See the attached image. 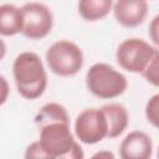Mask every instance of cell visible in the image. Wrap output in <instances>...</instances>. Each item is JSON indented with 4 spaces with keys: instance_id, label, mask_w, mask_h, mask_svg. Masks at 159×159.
Masks as SVG:
<instances>
[{
    "instance_id": "1",
    "label": "cell",
    "mask_w": 159,
    "mask_h": 159,
    "mask_svg": "<svg viewBox=\"0 0 159 159\" xmlns=\"http://www.w3.org/2000/svg\"><path fill=\"white\" fill-rule=\"evenodd\" d=\"M12 77L19 94L29 101L40 98L48 83L42 60L32 51H24L16 56L12 63Z\"/></svg>"
},
{
    "instance_id": "2",
    "label": "cell",
    "mask_w": 159,
    "mask_h": 159,
    "mask_svg": "<svg viewBox=\"0 0 159 159\" xmlns=\"http://www.w3.org/2000/svg\"><path fill=\"white\" fill-rule=\"evenodd\" d=\"M39 142L50 159H81L84 155L70 123L55 122L41 127Z\"/></svg>"
},
{
    "instance_id": "3",
    "label": "cell",
    "mask_w": 159,
    "mask_h": 159,
    "mask_svg": "<svg viewBox=\"0 0 159 159\" xmlns=\"http://www.w3.org/2000/svg\"><path fill=\"white\" fill-rule=\"evenodd\" d=\"M86 87L99 99H113L122 96L128 88L127 77L113 66L97 62L86 73Z\"/></svg>"
},
{
    "instance_id": "4",
    "label": "cell",
    "mask_w": 159,
    "mask_h": 159,
    "mask_svg": "<svg viewBox=\"0 0 159 159\" xmlns=\"http://www.w3.org/2000/svg\"><path fill=\"white\" fill-rule=\"evenodd\" d=\"M46 62L56 76L71 77L82 70L84 57L77 43L70 40H58L47 48Z\"/></svg>"
},
{
    "instance_id": "5",
    "label": "cell",
    "mask_w": 159,
    "mask_h": 159,
    "mask_svg": "<svg viewBox=\"0 0 159 159\" xmlns=\"http://www.w3.org/2000/svg\"><path fill=\"white\" fill-rule=\"evenodd\" d=\"M158 53L159 50L153 43L143 39L130 37L123 40L118 45L116 60L123 70L130 73H140Z\"/></svg>"
},
{
    "instance_id": "6",
    "label": "cell",
    "mask_w": 159,
    "mask_h": 159,
    "mask_svg": "<svg viewBox=\"0 0 159 159\" xmlns=\"http://www.w3.org/2000/svg\"><path fill=\"white\" fill-rule=\"evenodd\" d=\"M22 31L29 40L45 39L53 27V14L51 9L39 1L26 2L22 7Z\"/></svg>"
},
{
    "instance_id": "7",
    "label": "cell",
    "mask_w": 159,
    "mask_h": 159,
    "mask_svg": "<svg viewBox=\"0 0 159 159\" xmlns=\"http://www.w3.org/2000/svg\"><path fill=\"white\" fill-rule=\"evenodd\" d=\"M107 120L101 108H86L78 113L73 132L76 139L83 144L93 145L107 138Z\"/></svg>"
},
{
    "instance_id": "8",
    "label": "cell",
    "mask_w": 159,
    "mask_h": 159,
    "mask_svg": "<svg viewBox=\"0 0 159 159\" xmlns=\"http://www.w3.org/2000/svg\"><path fill=\"white\" fill-rule=\"evenodd\" d=\"M112 11L116 21L123 27H138L148 15V0H116Z\"/></svg>"
},
{
    "instance_id": "9",
    "label": "cell",
    "mask_w": 159,
    "mask_h": 159,
    "mask_svg": "<svg viewBox=\"0 0 159 159\" xmlns=\"http://www.w3.org/2000/svg\"><path fill=\"white\" fill-rule=\"evenodd\" d=\"M152 137L143 130L129 132L119 144V157L122 159H149L153 155Z\"/></svg>"
},
{
    "instance_id": "10",
    "label": "cell",
    "mask_w": 159,
    "mask_h": 159,
    "mask_svg": "<svg viewBox=\"0 0 159 159\" xmlns=\"http://www.w3.org/2000/svg\"><path fill=\"white\" fill-rule=\"evenodd\" d=\"M107 120V138L113 139L123 134L129 124V114L127 108L118 102H109L101 107Z\"/></svg>"
},
{
    "instance_id": "11",
    "label": "cell",
    "mask_w": 159,
    "mask_h": 159,
    "mask_svg": "<svg viewBox=\"0 0 159 159\" xmlns=\"http://www.w3.org/2000/svg\"><path fill=\"white\" fill-rule=\"evenodd\" d=\"M22 31V10L14 4L0 5V35L14 36Z\"/></svg>"
},
{
    "instance_id": "12",
    "label": "cell",
    "mask_w": 159,
    "mask_h": 159,
    "mask_svg": "<svg viewBox=\"0 0 159 159\" xmlns=\"http://www.w3.org/2000/svg\"><path fill=\"white\" fill-rule=\"evenodd\" d=\"M113 1L114 0H78V14L83 20L89 22L102 20L112 11Z\"/></svg>"
},
{
    "instance_id": "13",
    "label": "cell",
    "mask_w": 159,
    "mask_h": 159,
    "mask_svg": "<svg viewBox=\"0 0 159 159\" xmlns=\"http://www.w3.org/2000/svg\"><path fill=\"white\" fill-rule=\"evenodd\" d=\"M55 122L70 123V116L67 113V109L57 102H50L43 104L35 116V124L39 127V129L48 123Z\"/></svg>"
},
{
    "instance_id": "14",
    "label": "cell",
    "mask_w": 159,
    "mask_h": 159,
    "mask_svg": "<svg viewBox=\"0 0 159 159\" xmlns=\"http://www.w3.org/2000/svg\"><path fill=\"white\" fill-rule=\"evenodd\" d=\"M144 113L148 123L152 124L154 128H158V124H159V94L158 93L153 94L148 99Z\"/></svg>"
},
{
    "instance_id": "15",
    "label": "cell",
    "mask_w": 159,
    "mask_h": 159,
    "mask_svg": "<svg viewBox=\"0 0 159 159\" xmlns=\"http://www.w3.org/2000/svg\"><path fill=\"white\" fill-rule=\"evenodd\" d=\"M140 73L148 83H150L154 87H158L159 84V53L155 55L150 60V62L145 66V68Z\"/></svg>"
},
{
    "instance_id": "16",
    "label": "cell",
    "mask_w": 159,
    "mask_h": 159,
    "mask_svg": "<svg viewBox=\"0 0 159 159\" xmlns=\"http://www.w3.org/2000/svg\"><path fill=\"white\" fill-rule=\"evenodd\" d=\"M24 157L26 159H30V158H47V154L42 149L40 142L36 140V142H32L27 145V148L25 149Z\"/></svg>"
},
{
    "instance_id": "17",
    "label": "cell",
    "mask_w": 159,
    "mask_h": 159,
    "mask_svg": "<svg viewBox=\"0 0 159 159\" xmlns=\"http://www.w3.org/2000/svg\"><path fill=\"white\" fill-rule=\"evenodd\" d=\"M158 32H159V16L155 15V16L152 19L150 24H149V27H148V35H149V37H150L152 43H153L154 46H157V47H158V43H159V40H158V39H159Z\"/></svg>"
},
{
    "instance_id": "18",
    "label": "cell",
    "mask_w": 159,
    "mask_h": 159,
    "mask_svg": "<svg viewBox=\"0 0 159 159\" xmlns=\"http://www.w3.org/2000/svg\"><path fill=\"white\" fill-rule=\"evenodd\" d=\"M9 94H10L9 82L2 75H0V106H2L7 101Z\"/></svg>"
},
{
    "instance_id": "19",
    "label": "cell",
    "mask_w": 159,
    "mask_h": 159,
    "mask_svg": "<svg viewBox=\"0 0 159 159\" xmlns=\"http://www.w3.org/2000/svg\"><path fill=\"white\" fill-rule=\"evenodd\" d=\"M93 158H106V159H109V158H114V154L111 153V152H107V150H102V152H98V153L93 154Z\"/></svg>"
},
{
    "instance_id": "20",
    "label": "cell",
    "mask_w": 159,
    "mask_h": 159,
    "mask_svg": "<svg viewBox=\"0 0 159 159\" xmlns=\"http://www.w3.org/2000/svg\"><path fill=\"white\" fill-rule=\"evenodd\" d=\"M6 55V43L4 42V40L0 37V61L5 57Z\"/></svg>"
}]
</instances>
